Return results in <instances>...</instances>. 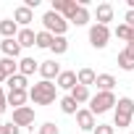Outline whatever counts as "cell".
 <instances>
[{"label": "cell", "instance_id": "d590c367", "mask_svg": "<svg viewBox=\"0 0 134 134\" xmlns=\"http://www.w3.org/2000/svg\"><path fill=\"white\" fill-rule=\"evenodd\" d=\"M3 82H8V79H5V74H3V71H0V84H3Z\"/></svg>", "mask_w": 134, "mask_h": 134}, {"label": "cell", "instance_id": "ac0fdd59", "mask_svg": "<svg viewBox=\"0 0 134 134\" xmlns=\"http://www.w3.org/2000/svg\"><path fill=\"white\" fill-rule=\"evenodd\" d=\"M90 21H92L90 8H87V5H79V8H76V13L71 16V21H69V24H74V26H87Z\"/></svg>", "mask_w": 134, "mask_h": 134}, {"label": "cell", "instance_id": "7a4b0ae2", "mask_svg": "<svg viewBox=\"0 0 134 134\" xmlns=\"http://www.w3.org/2000/svg\"><path fill=\"white\" fill-rule=\"evenodd\" d=\"M69 21H66L60 13H55V11H47L45 16H42V29L45 32H50L53 37H66V32H69Z\"/></svg>", "mask_w": 134, "mask_h": 134}, {"label": "cell", "instance_id": "cb8c5ba5", "mask_svg": "<svg viewBox=\"0 0 134 134\" xmlns=\"http://www.w3.org/2000/svg\"><path fill=\"white\" fill-rule=\"evenodd\" d=\"M69 95H71V97H74V100H76L79 105H82V103H90V100H92V95H90V87H84V84H76V87H74V90H71Z\"/></svg>", "mask_w": 134, "mask_h": 134}, {"label": "cell", "instance_id": "ba28073f", "mask_svg": "<svg viewBox=\"0 0 134 134\" xmlns=\"http://www.w3.org/2000/svg\"><path fill=\"white\" fill-rule=\"evenodd\" d=\"M60 63H55V60H42L40 63V76L45 79V82H53V79H58L60 76Z\"/></svg>", "mask_w": 134, "mask_h": 134}, {"label": "cell", "instance_id": "d6a6232c", "mask_svg": "<svg viewBox=\"0 0 134 134\" xmlns=\"http://www.w3.org/2000/svg\"><path fill=\"white\" fill-rule=\"evenodd\" d=\"M5 134H21V126H16L11 121V124H5Z\"/></svg>", "mask_w": 134, "mask_h": 134}, {"label": "cell", "instance_id": "4dcf8cb0", "mask_svg": "<svg viewBox=\"0 0 134 134\" xmlns=\"http://www.w3.org/2000/svg\"><path fill=\"white\" fill-rule=\"evenodd\" d=\"M92 134H116V126L113 124H97Z\"/></svg>", "mask_w": 134, "mask_h": 134}, {"label": "cell", "instance_id": "3957f363", "mask_svg": "<svg viewBox=\"0 0 134 134\" xmlns=\"http://www.w3.org/2000/svg\"><path fill=\"white\" fill-rule=\"evenodd\" d=\"M116 95L113 92H97V95H92V100H90V110L95 113V116H103V113H108V110H116Z\"/></svg>", "mask_w": 134, "mask_h": 134}, {"label": "cell", "instance_id": "8fae6325", "mask_svg": "<svg viewBox=\"0 0 134 134\" xmlns=\"http://www.w3.org/2000/svg\"><path fill=\"white\" fill-rule=\"evenodd\" d=\"M110 21H113V5H110V3H100V5L95 8V24L108 26Z\"/></svg>", "mask_w": 134, "mask_h": 134}, {"label": "cell", "instance_id": "603a6c76", "mask_svg": "<svg viewBox=\"0 0 134 134\" xmlns=\"http://www.w3.org/2000/svg\"><path fill=\"white\" fill-rule=\"evenodd\" d=\"M76 79H79V84L92 87V84L97 82V74H95L92 69H87V66H84V69H79V71H76Z\"/></svg>", "mask_w": 134, "mask_h": 134}, {"label": "cell", "instance_id": "ffe728a7", "mask_svg": "<svg viewBox=\"0 0 134 134\" xmlns=\"http://www.w3.org/2000/svg\"><path fill=\"white\" fill-rule=\"evenodd\" d=\"M95 87H97V92H113V87H116V76H113V74H97Z\"/></svg>", "mask_w": 134, "mask_h": 134}, {"label": "cell", "instance_id": "6da1fadb", "mask_svg": "<svg viewBox=\"0 0 134 134\" xmlns=\"http://www.w3.org/2000/svg\"><path fill=\"white\" fill-rule=\"evenodd\" d=\"M55 97H58V84H53V82L40 79L37 84L29 87V100H32L34 105H53Z\"/></svg>", "mask_w": 134, "mask_h": 134}, {"label": "cell", "instance_id": "5b68a950", "mask_svg": "<svg viewBox=\"0 0 134 134\" xmlns=\"http://www.w3.org/2000/svg\"><path fill=\"white\" fill-rule=\"evenodd\" d=\"M76 8H79V3H76V0H53V3H50V11L60 13L66 21H71V16L76 13Z\"/></svg>", "mask_w": 134, "mask_h": 134}, {"label": "cell", "instance_id": "7402d4cb", "mask_svg": "<svg viewBox=\"0 0 134 134\" xmlns=\"http://www.w3.org/2000/svg\"><path fill=\"white\" fill-rule=\"evenodd\" d=\"M113 113H121V116H131V118H134V100H131V97H118Z\"/></svg>", "mask_w": 134, "mask_h": 134}, {"label": "cell", "instance_id": "4fadbf2b", "mask_svg": "<svg viewBox=\"0 0 134 134\" xmlns=\"http://www.w3.org/2000/svg\"><path fill=\"white\" fill-rule=\"evenodd\" d=\"M0 50H3V55L5 58H16V60H21L24 55H21V45L16 42V40H3V42H0Z\"/></svg>", "mask_w": 134, "mask_h": 134}, {"label": "cell", "instance_id": "44dd1931", "mask_svg": "<svg viewBox=\"0 0 134 134\" xmlns=\"http://www.w3.org/2000/svg\"><path fill=\"white\" fill-rule=\"evenodd\" d=\"M58 105H60V110H63L66 116H76V113H79V103H76L71 95L60 97V100H58Z\"/></svg>", "mask_w": 134, "mask_h": 134}, {"label": "cell", "instance_id": "83f0119b", "mask_svg": "<svg viewBox=\"0 0 134 134\" xmlns=\"http://www.w3.org/2000/svg\"><path fill=\"white\" fill-rule=\"evenodd\" d=\"M53 34L50 32H45V29H40L37 32V47H42V50H50V45H53Z\"/></svg>", "mask_w": 134, "mask_h": 134}, {"label": "cell", "instance_id": "f1b7e54d", "mask_svg": "<svg viewBox=\"0 0 134 134\" xmlns=\"http://www.w3.org/2000/svg\"><path fill=\"white\" fill-rule=\"evenodd\" d=\"M131 124V116H121V113H113V126H118V129H126Z\"/></svg>", "mask_w": 134, "mask_h": 134}, {"label": "cell", "instance_id": "e575fe53", "mask_svg": "<svg viewBox=\"0 0 134 134\" xmlns=\"http://www.w3.org/2000/svg\"><path fill=\"white\" fill-rule=\"evenodd\" d=\"M24 5H26V8H32V11H34V8H37V5H40V0H26V3H24Z\"/></svg>", "mask_w": 134, "mask_h": 134}, {"label": "cell", "instance_id": "4316f807", "mask_svg": "<svg viewBox=\"0 0 134 134\" xmlns=\"http://www.w3.org/2000/svg\"><path fill=\"white\" fill-rule=\"evenodd\" d=\"M113 34H116V37H118V40H124V42H126V45H129V42H131V34H134V29H131V26H129V24H118V26H116V32H113Z\"/></svg>", "mask_w": 134, "mask_h": 134}, {"label": "cell", "instance_id": "f546056e", "mask_svg": "<svg viewBox=\"0 0 134 134\" xmlns=\"http://www.w3.org/2000/svg\"><path fill=\"white\" fill-rule=\"evenodd\" d=\"M40 134H60V129H58L53 121H45V124L40 126Z\"/></svg>", "mask_w": 134, "mask_h": 134}, {"label": "cell", "instance_id": "2e32d148", "mask_svg": "<svg viewBox=\"0 0 134 134\" xmlns=\"http://www.w3.org/2000/svg\"><path fill=\"white\" fill-rule=\"evenodd\" d=\"M26 100H29V90H8V105H13V110L24 108Z\"/></svg>", "mask_w": 134, "mask_h": 134}, {"label": "cell", "instance_id": "30bf717a", "mask_svg": "<svg viewBox=\"0 0 134 134\" xmlns=\"http://www.w3.org/2000/svg\"><path fill=\"white\" fill-rule=\"evenodd\" d=\"M13 21H16L21 29H26V26L34 21V11H32V8H26V5H19V8L13 11Z\"/></svg>", "mask_w": 134, "mask_h": 134}, {"label": "cell", "instance_id": "8992f818", "mask_svg": "<svg viewBox=\"0 0 134 134\" xmlns=\"http://www.w3.org/2000/svg\"><path fill=\"white\" fill-rule=\"evenodd\" d=\"M13 124H16V126L32 129V126H34V108H29V105L16 108V110H13Z\"/></svg>", "mask_w": 134, "mask_h": 134}, {"label": "cell", "instance_id": "5bb4252c", "mask_svg": "<svg viewBox=\"0 0 134 134\" xmlns=\"http://www.w3.org/2000/svg\"><path fill=\"white\" fill-rule=\"evenodd\" d=\"M55 84H58V90H74L76 84H79V79H76V71H60V76L55 79Z\"/></svg>", "mask_w": 134, "mask_h": 134}, {"label": "cell", "instance_id": "52a82bcc", "mask_svg": "<svg viewBox=\"0 0 134 134\" xmlns=\"http://www.w3.org/2000/svg\"><path fill=\"white\" fill-rule=\"evenodd\" d=\"M76 126H79L82 131H95V126H97L95 113H92L90 108H79V113H76Z\"/></svg>", "mask_w": 134, "mask_h": 134}, {"label": "cell", "instance_id": "7c38bea8", "mask_svg": "<svg viewBox=\"0 0 134 134\" xmlns=\"http://www.w3.org/2000/svg\"><path fill=\"white\" fill-rule=\"evenodd\" d=\"M40 63H42V60H34L32 55H24V58L19 60V74H24V76L29 79L32 74H37V71H40Z\"/></svg>", "mask_w": 134, "mask_h": 134}, {"label": "cell", "instance_id": "e0dca14e", "mask_svg": "<svg viewBox=\"0 0 134 134\" xmlns=\"http://www.w3.org/2000/svg\"><path fill=\"white\" fill-rule=\"evenodd\" d=\"M16 42H19L21 47H37V32H34L32 26H26V29H21V32H19Z\"/></svg>", "mask_w": 134, "mask_h": 134}, {"label": "cell", "instance_id": "836d02e7", "mask_svg": "<svg viewBox=\"0 0 134 134\" xmlns=\"http://www.w3.org/2000/svg\"><path fill=\"white\" fill-rule=\"evenodd\" d=\"M124 24H129V26L134 29V11H126V16H124Z\"/></svg>", "mask_w": 134, "mask_h": 134}, {"label": "cell", "instance_id": "d4e9b609", "mask_svg": "<svg viewBox=\"0 0 134 134\" xmlns=\"http://www.w3.org/2000/svg\"><path fill=\"white\" fill-rule=\"evenodd\" d=\"M5 84H8V90H26V87H29V79H26L24 74H16V76H11Z\"/></svg>", "mask_w": 134, "mask_h": 134}, {"label": "cell", "instance_id": "9c48e42d", "mask_svg": "<svg viewBox=\"0 0 134 134\" xmlns=\"http://www.w3.org/2000/svg\"><path fill=\"white\" fill-rule=\"evenodd\" d=\"M116 60H118V69H121V71H134V45L129 42V45L118 53Z\"/></svg>", "mask_w": 134, "mask_h": 134}, {"label": "cell", "instance_id": "8d00e7d4", "mask_svg": "<svg viewBox=\"0 0 134 134\" xmlns=\"http://www.w3.org/2000/svg\"><path fill=\"white\" fill-rule=\"evenodd\" d=\"M0 134H5V124H0Z\"/></svg>", "mask_w": 134, "mask_h": 134}, {"label": "cell", "instance_id": "74e56055", "mask_svg": "<svg viewBox=\"0 0 134 134\" xmlns=\"http://www.w3.org/2000/svg\"><path fill=\"white\" fill-rule=\"evenodd\" d=\"M129 134H134V131H129Z\"/></svg>", "mask_w": 134, "mask_h": 134}, {"label": "cell", "instance_id": "484cf974", "mask_svg": "<svg viewBox=\"0 0 134 134\" xmlns=\"http://www.w3.org/2000/svg\"><path fill=\"white\" fill-rule=\"evenodd\" d=\"M50 53H55V55L69 53V40H66V37H55V40H53V45H50Z\"/></svg>", "mask_w": 134, "mask_h": 134}, {"label": "cell", "instance_id": "277c9868", "mask_svg": "<svg viewBox=\"0 0 134 134\" xmlns=\"http://www.w3.org/2000/svg\"><path fill=\"white\" fill-rule=\"evenodd\" d=\"M108 40H110V29L108 26H103V24H92L90 26V45L95 50H105Z\"/></svg>", "mask_w": 134, "mask_h": 134}, {"label": "cell", "instance_id": "9a60e30c", "mask_svg": "<svg viewBox=\"0 0 134 134\" xmlns=\"http://www.w3.org/2000/svg\"><path fill=\"white\" fill-rule=\"evenodd\" d=\"M19 32H21V26L13 19H3V21H0V34H3V40H16Z\"/></svg>", "mask_w": 134, "mask_h": 134}, {"label": "cell", "instance_id": "d6986e66", "mask_svg": "<svg viewBox=\"0 0 134 134\" xmlns=\"http://www.w3.org/2000/svg\"><path fill=\"white\" fill-rule=\"evenodd\" d=\"M0 71L5 74V79H11V76H16L19 74V60L16 58H0Z\"/></svg>", "mask_w": 134, "mask_h": 134}, {"label": "cell", "instance_id": "1f68e13d", "mask_svg": "<svg viewBox=\"0 0 134 134\" xmlns=\"http://www.w3.org/2000/svg\"><path fill=\"white\" fill-rule=\"evenodd\" d=\"M5 108H8V92H5L3 87H0V116L5 113Z\"/></svg>", "mask_w": 134, "mask_h": 134}]
</instances>
